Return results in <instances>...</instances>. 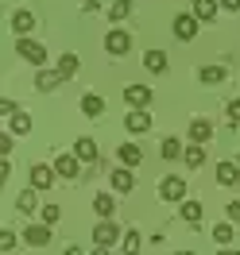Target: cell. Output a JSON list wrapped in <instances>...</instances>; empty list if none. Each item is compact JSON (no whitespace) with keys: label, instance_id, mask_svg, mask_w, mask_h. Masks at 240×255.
Instances as JSON below:
<instances>
[{"label":"cell","instance_id":"cell-1","mask_svg":"<svg viewBox=\"0 0 240 255\" xmlns=\"http://www.w3.org/2000/svg\"><path fill=\"white\" fill-rule=\"evenodd\" d=\"M16 50H19V58H23V62L39 66V70L47 66V47H43V43H35L31 35H19V39H16Z\"/></svg>","mask_w":240,"mask_h":255},{"label":"cell","instance_id":"cell-2","mask_svg":"<svg viewBox=\"0 0 240 255\" xmlns=\"http://www.w3.org/2000/svg\"><path fill=\"white\" fill-rule=\"evenodd\" d=\"M105 50H109L112 58H120V54H128V50H132V35L124 31V27H112V31L105 35Z\"/></svg>","mask_w":240,"mask_h":255},{"label":"cell","instance_id":"cell-3","mask_svg":"<svg viewBox=\"0 0 240 255\" xmlns=\"http://www.w3.org/2000/svg\"><path fill=\"white\" fill-rule=\"evenodd\" d=\"M198 23H202V19L194 16V12H182V16H175V23H171V27H175V39H178V43H190L194 35H198Z\"/></svg>","mask_w":240,"mask_h":255},{"label":"cell","instance_id":"cell-4","mask_svg":"<svg viewBox=\"0 0 240 255\" xmlns=\"http://www.w3.org/2000/svg\"><path fill=\"white\" fill-rule=\"evenodd\" d=\"M159 197L163 201H186V182H182L178 174H167L159 182Z\"/></svg>","mask_w":240,"mask_h":255},{"label":"cell","instance_id":"cell-5","mask_svg":"<svg viewBox=\"0 0 240 255\" xmlns=\"http://www.w3.org/2000/svg\"><path fill=\"white\" fill-rule=\"evenodd\" d=\"M120 240V224L116 221H97V228H93V244L97 248H112Z\"/></svg>","mask_w":240,"mask_h":255},{"label":"cell","instance_id":"cell-6","mask_svg":"<svg viewBox=\"0 0 240 255\" xmlns=\"http://www.w3.org/2000/svg\"><path fill=\"white\" fill-rule=\"evenodd\" d=\"M124 101H128V109H144L147 112V105L155 101V93H151L147 85H124Z\"/></svg>","mask_w":240,"mask_h":255},{"label":"cell","instance_id":"cell-7","mask_svg":"<svg viewBox=\"0 0 240 255\" xmlns=\"http://www.w3.org/2000/svg\"><path fill=\"white\" fill-rule=\"evenodd\" d=\"M50 166H54V174H58V178H70V182L81 174V159L74 155V151H70V155H58V159L50 162Z\"/></svg>","mask_w":240,"mask_h":255},{"label":"cell","instance_id":"cell-8","mask_svg":"<svg viewBox=\"0 0 240 255\" xmlns=\"http://www.w3.org/2000/svg\"><path fill=\"white\" fill-rule=\"evenodd\" d=\"M23 244H27V248H47L50 244V224H27V228H23Z\"/></svg>","mask_w":240,"mask_h":255},{"label":"cell","instance_id":"cell-9","mask_svg":"<svg viewBox=\"0 0 240 255\" xmlns=\"http://www.w3.org/2000/svg\"><path fill=\"white\" fill-rule=\"evenodd\" d=\"M54 166H47V162H35L31 166V190H50L54 186Z\"/></svg>","mask_w":240,"mask_h":255},{"label":"cell","instance_id":"cell-10","mask_svg":"<svg viewBox=\"0 0 240 255\" xmlns=\"http://www.w3.org/2000/svg\"><path fill=\"white\" fill-rule=\"evenodd\" d=\"M74 155H78L85 166H97V162H101V151H97V143L89 139V135H81L78 143H74Z\"/></svg>","mask_w":240,"mask_h":255},{"label":"cell","instance_id":"cell-11","mask_svg":"<svg viewBox=\"0 0 240 255\" xmlns=\"http://www.w3.org/2000/svg\"><path fill=\"white\" fill-rule=\"evenodd\" d=\"M62 81H66V78L58 74V70H47V66H43V70L35 74V89H39V93H50V89H58Z\"/></svg>","mask_w":240,"mask_h":255},{"label":"cell","instance_id":"cell-12","mask_svg":"<svg viewBox=\"0 0 240 255\" xmlns=\"http://www.w3.org/2000/svg\"><path fill=\"white\" fill-rule=\"evenodd\" d=\"M116 159H120V166H128V170H136L140 162H144V151L136 143H120L116 147Z\"/></svg>","mask_w":240,"mask_h":255},{"label":"cell","instance_id":"cell-13","mask_svg":"<svg viewBox=\"0 0 240 255\" xmlns=\"http://www.w3.org/2000/svg\"><path fill=\"white\" fill-rule=\"evenodd\" d=\"M217 182H221V186H229V190H233V186H240V166H237V159L229 162H217Z\"/></svg>","mask_w":240,"mask_h":255},{"label":"cell","instance_id":"cell-14","mask_svg":"<svg viewBox=\"0 0 240 255\" xmlns=\"http://www.w3.org/2000/svg\"><path fill=\"white\" fill-rule=\"evenodd\" d=\"M124 128H128L132 135H144V131H151V116H147L144 109H132L128 120H124Z\"/></svg>","mask_w":240,"mask_h":255},{"label":"cell","instance_id":"cell-15","mask_svg":"<svg viewBox=\"0 0 240 255\" xmlns=\"http://www.w3.org/2000/svg\"><path fill=\"white\" fill-rule=\"evenodd\" d=\"M190 143H206V139H213V124H209L206 116H198V120H190Z\"/></svg>","mask_w":240,"mask_h":255},{"label":"cell","instance_id":"cell-16","mask_svg":"<svg viewBox=\"0 0 240 255\" xmlns=\"http://www.w3.org/2000/svg\"><path fill=\"white\" fill-rule=\"evenodd\" d=\"M109 182H112V190H116V193H132V190H136V178H132V170H128V166L112 170V178H109Z\"/></svg>","mask_w":240,"mask_h":255},{"label":"cell","instance_id":"cell-17","mask_svg":"<svg viewBox=\"0 0 240 255\" xmlns=\"http://www.w3.org/2000/svg\"><path fill=\"white\" fill-rule=\"evenodd\" d=\"M12 31H16V35H31V31H35V16L27 12V8L12 12Z\"/></svg>","mask_w":240,"mask_h":255},{"label":"cell","instance_id":"cell-18","mask_svg":"<svg viewBox=\"0 0 240 255\" xmlns=\"http://www.w3.org/2000/svg\"><path fill=\"white\" fill-rule=\"evenodd\" d=\"M144 70L147 74H167V50H147L144 54Z\"/></svg>","mask_w":240,"mask_h":255},{"label":"cell","instance_id":"cell-19","mask_svg":"<svg viewBox=\"0 0 240 255\" xmlns=\"http://www.w3.org/2000/svg\"><path fill=\"white\" fill-rule=\"evenodd\" d=\"M217 8H221V0H194V16L209 23V19H217Z\"/></svg>","mask_w":240,"mask_h":255},{"label":"cell","instance_id":"cell-20","mask_svg":"<svg viewBox=\"0 0 240 255\" xmlns=\"http://www.w3.org/2000/svg\"><path fill=\"white\" fill-rule=\"evenodd\" d=\"M198 78L206 81V85H221V81L229 78V70H225V66H202V70H198Z\"/></svg>","mask_w":240,"mask_h":255},{"label":"cell","instance_id":"cell-21","mask_svg":"<svg viewBox=\"0 0 240 255\" xmlns=\"http://www.w3.org/2000/svg\"><path fill=\"white\" fill-rule=\"evenodd\" d=\"M178 213H182V221L186 224H194V228H198V224H202V201H178Z\"/></svg>","mask_w":240,"mask_h":255},{"label":"cell","instance_id":"cell-22","mask_svg":"<svg viewBox=\"0 0 240 255\" xmlns=\"http://www.w3.org/2000/svg\"><path fill=\"white\" fill-rule=\"evenodd\" d=\"M182 162H186L190 170L206 166V151H202V143H190V147H186V151H182Z\"/></svg>","mask_w":240,"mask_h":255},{"label":"cell","instance_id":"cell-23","mask_svg":"<svg viewBox=\"0 0 240 255\" xmlns=\"http://www.w3.org/2000/svg\"><path fill=\"white\" fill-rule=\"evenodd\" d=\"M93 209H97V217H101V221H109V217H112V209H116L112 193H97V197H93Z\"/></svg>","mask_w":240,"mask_h":255},{"label":"cell","instance_id":"cell-24","mask_svg":"<svg viewBox=\"0 0 240 255\" xmlns=\"http://www.w3.org/2000/svg\"><path fill=\"white\" fill-rule=\"evenodd\" d=\"M78 66H81V62H78V54H62L54 70H58V74H62V78L70 81V78H74V74H78Z\"/></svg>","mask_w":240,"mask_h":255},{"label":"cell","instance_id":"cell-25","mask_svg":"<svg viewBox=\"0 0 240 255\" xmlns=\"http://www.w3.org/2000/svg\"><path fill=\"white\" fill-rule=\"evenodd\" d=\"M159 155H163V159H167V162H178V159H182V143H178L175 135H171V139H163Z\"/></svg>","mask_w":240,"mask_h":255},{"label":"cell","instance_id":"cell-26","mask_svg":"<svg viewBox=\"0 0 240 255\" xmlns=\"http://www.w3.org/2000/svg\"><path fill=\"white\" fill-rule=\"evenodd\" d=\"M8 131H12V135H27V131H31V116H27V112H16L12 124H8Z\"/></svg>","mask_w":240,"mask_h":255},{"label":"cell","instance_id":"cell-27","mask_svg":"<svg viewBox=\"0 0 240 255\" xmlns=\"http://www.w3.org/2000/svg\"><path fill=\"white\" fill-rule=\"evenodd\" d=\"M81 112H85V116H101V112H105V101L93 97V93H85L81 97Z\"/></svg>","mask_w":240,"mask_h":255},{"label":"cell","instance_id":"cell-28","mask_svg":"<svg viewBox=\"0 0 240 255\" xmlns=\"http://www.w3.org/2000/svg\"><path fill=\"white\" fill-rule=\"evenodd\" d=\"M109 16H112V23H120V19H128V16H132V0H112Z\"/></svg>","mask_w":240,"mask_h":255},{"label":"cell","instance_id":"cell-29","mask_svg":"<svg viewBox=\"0 0 240 255\" xmlns=\"http://www.w3.org/2000/svg\"><path fill=\"white\" fill-rule=\"evenodd\" d=\"M16 205H19V213H35V205H39V197H35V190H23L16 197Z\"/></svg>","mask_w":240,"mask_h":255},{"label":"cell","instance_id":"cell-30","mask_svg":"<svg viewBox=\"0 0 240 255\" xmlns=\"http://www.w3.org/2000/svg\"><path fill=\"white\" fill-rule=\"evenodd\" d=\"M124 255H140V232H136V228L124 232Z\"/></svg>","mask_w":240,"mask_h":255},{"label":"cell","instance_id":"cell-31","mask_svg":"<svg viewBox=\"0 0 240 255\" xmlns=\"http://www.w3.org/2000/svg\"><path fill=\"white\" fill-rule=\"evenodd\" d=\"M213 240H217L221 248H229V240H233V224H217V228H213Z\"/></svg>","mask_w":240,"mask_h":255},{"label":"cell","instance_id":"cell-32","mask_svg":"<svg viewBox=\"0 0 240 255\" xmlns=\"http://www.w3.org/2000/svg\"><path fill=\"white\" fill-rule=\"evenodd\" d=\"M39 217H43V224H50V228H54V224H58V217H62V209H58V205H43V213H39Z\"/></svg>","mask_w":240,"mask_h":255},{"label":"cell","instance_id":"cell-33","mask_svg":"<svg viewBox=\"0 0 240 255\" xmlns=\"http://www.w3.org/2000/svg\"><path fill=\"white\" fill-rule=\"evenodd\" d=\"M12 248H16V232L4 228V232H0V252H12Z\"/></svg>","mask_w":240,"mask_h":255},{"label":"cell","instance_id":"cell-34","mask_svg":"<svg viewBox=\"0 0 240 255\" xmlns=\"http://www.w3.org/2000/svg\"><path fill=\"white\" fill-rule=\"evenodd\" d=\"M225 112H229L233 124H240V101H229V109H225Z\"/></svg>","mask_w":240,"mask_h":255},{"label":"cell","instance_id":"cell-35","mask_svg":"<svg viewBox=\"0 0 240 255\" xmlns=\"http://www.w3.org/2000/svg\"><path fill=\"white\" fill-rule=\"evenodd\" d=\"M225 213H229V221H233V224H240V201H229Z\"/></svg>","mask_w":240,"mask_h":255},{"label":"cell","instance_id":"cell-36","mask_svg":"<svg viewBox=\"0 0 240 255\" xmlns=\"http://www.w3.org/2000/svg\"><path fill=\"white\" fill-rule=\"evenodd\" d=\"M0 112H4V116H16L19 105H16V101H0Z\"/></svg>","mask_w":240,"mask_h":255},{"label":"cell","instance_id":"cell-37","mask_svg":"<svg viewBox=\"0 0 240 255\" xmlns=\"http://www.w3.org/2000/svg\"><path fill=\"white\" fill-rule=\"evenodd\" d=\"M0 155H12V135H0Z\"/></svg>","mask_w":240,"mask_h":255},{"label":"cell","instance_id":"cell-38","mask_svg":"<svg viewBox=\"0 0 240 255\" xmlns=\"http://www.w3.org/2000/svg\"><path fill=\"white\" fill-rule=\"evenodd\" d=\"M221 8L225 12H240V0H221Z\"/></svg>","mask_w":240,"mask_h":255},{"label":"cell","instance_id":"cell-39","mask_svg":"<svg viewBox=\"0 0 240 255\" xmlns=\"http://www.w3.org/2000/svg\"><path fill=\"white\" fill-rule=\"evenodd\" d=\"M81 12H97V0H81Z\"/></svg>","mask_w":240,"mask_h":255},{"label":"cell","instance_id":"cell-40","mask_svg":"<svg viewBox=\"0 0 240 255\" xmlns=\"http://www.w3.org/2000/svg\"><path fill=\"white\" fill-rule=\"evenodd\" d=\"M217 255H240V252H233V248H221V252H217Z\"/></svg>","mask_w":240,"mask_h":255},{"label":"cell","instance_id":"cell-41","mask_svg":"<svg viewBox=\"0 0 240 255\" xmlns=\"http://www.w3.org/2000/svg\"><path fill=\"white\" fill-rule=\"evenodd\" d=\"M66 255H81V248H66Z\"/></svg>","mask_w":240,"mask_h":255},{"label":"cell","instance_id":"cell-42","mask_svg":"<svg viewBox=\"0 0 240 255\" xmlns=\"http://www.w3.org/2000/svg\"><path fill=\"white\" fill-rule=\"evenodd\" d=\"M93 255H109V252H105V248H97V252H93Z\"/></svg>","mask_w":240,"mask_h":255},{"label":"cell","instance_id":"cell-43","mask_svg":"<svg viewBox=\"0 0 240 255\" xmlns=\"http://www.w3.org/2000/svg\"><path fill=\"white\" fill-rule=\"evenodd\" d=\"M175 255H194V252H175Z\"/></svg>","mask_w":240,"mask_h":255},{"label":"cell","instance_id":"cell-44","mask_svg":"<svg viewBox=\"0 0 240 255\" xmlns=\"http://www.w3.org/2000/svg\"><path fill=\"white\" fill-rule=\"evenodd\" d=\"M237 166H240V155H237Z\"/></svg>","mask_w":240,"mask_h":255}]
</instances>
